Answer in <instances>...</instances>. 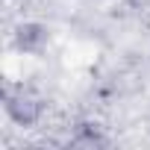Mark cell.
<instances>
[{
  "mask_svg": "<svg viewBox=\"0 0 150 150\" xmlns=\"http://www.w3.org/2000/svg\"><path fill=\"white\" fill-rule=\"evenodd\" d=\"M44 112V103L38 94H33L30 88L18 86L12 91H6V115L18 124V127H33Z\"/></svg>",
  "mask_w": 150,
  "mask_h": 150,
  "instance_id": "cell-1",
  "label": "cell"
},
{
  "mask_svg": "<svg viewBox=\"0 0 150 150\" xmlns=\"http://www.w3.org/2000/svg\"><path fill=\"white\" fill-rule=\"evenodd\" d=\"M47 44H50V30L44 24H38V21H27V24H21L15 30V47L21 53H27V56L44 53Z\"/></svg>",
  "mask_w": 150,
  "mask_h": 150,
  "instance_id": "cell-2",
  "label": "cell"
}]
</instances>
